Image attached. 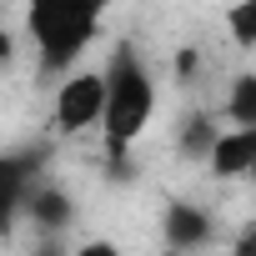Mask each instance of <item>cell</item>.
<instances>
[{"mask_svg": "<svg viewBox=\"0 0 256 256\" xmlns=\"http://www.w3.org/2000/svg\"><path fill=\"white\" fill-rule=\"evenodd\" d=\"M156 116V80L146 70V60L131 50V46H116L110 66H106V156L120 166L126 151L141 141V131Z\"/></svg>", "mask_w": 256, "mask_h": 256, "instance_id": "6da1fadb", "label": "cell"}, {"mask_svg": "<svg viewBox=\"0 0 256 256\" xmlns=\"http://www.w3.org/2000/svg\"><path fill=\"white\" fill-rule=\"evenodd\" d=\"M100 10L106 0H26V26L40 46V66L66 70L70 60H80V50L96 40Z\"/></svg>", "mask_w": 256, "mask_h": 256, "instance_id": "7a4b0ae2", "label": "cell"}, {"mask_svg": "<svg viewBox=\"0 0 256 256\" xmlns=\"http://www.w3.org/2000/svg\"><path fill=\"white\" fill-rule=\"evenodd\" d=\"M106 116V76L100 70H76L60 80L56 90V131L60 136H76V131H90Z\"/></svg>", "mask_w": 256, "mask_h": 256, "instance_id": "3957f363", "label": "cell"}, {"mask_svg": "<svg viewBox=\"0 0 256 256\" xmlns=\"http://www.w3.org/2000/svg\"><path fill=\"white\" fill-rule=\"evenodd\" d=\"M206 166L221 181L251 176V166H256V126H231V131H221L216 146H211V156H206Z\"/></svg>", "mask_w": 256, "mask_h": 256, "instance_id": "277c9868", "label": "cell"}, {"mask_svg": "<svg viewBox=\"0 0 256 256\" xmlns=\"http://www.w3.org/2000/svg\"><path fill=\"white\" fill-rule=\"evenodd\" d=\"M30 186H36V156H0V236H10Z\"/></svg>", "mask_w": 256, "mask_h": 256, "instance_id": "5b68a950", "label": "cell"}, {"mask_svg": "<svg viewBox=\"0 0 256 256\" xmlns=\"http://www.w3.org/2000/svg\"><path fill=\"white\" fill-rule=\"evenodd\" d=\"M161 236L176 251H196V246L211 241V211L196 206V201H171L166 216H161Z\"/></svg>", "mask_w": 256, "mask_h": 256, "instance_id": "8992f818", "label": "cell"}, {"mask_svg": "<svg viewBox=\"0 0 256 256\" xmlns=\"http://www.w3.org/2000/svg\"><path fill=\"white\" fill-rule=\"evenodd\" d=\"M26 216H30V226H40V231H66L70 216H76V201H70L60 186L36 181L30 196H26Z\"/></svg>", "mask_w": 256, "mask_h": 256, "instance_id": "52a82bcc", "label": "cell"}, {"mask_svg": "<svg viewBox=\"0 0 256 256\" xmlns=\"http://www.w3.org/2000/svg\"><path fill=\"white\" fill-rule=\"evenodd\" d=\"M216 136H221L216 116H206V110H191V116L181 120V131H176V151H181L186 161H201V166H206V156H211Z\"/></svg>", "mask_w": 256, "mask_h": 256, "instance_id": "ba28073f", "label": "cell"}, {"mask_svg": "<svg viewBox=\"0 0 256 256\" xmlns=\"http://www.w3.org/2000/svg\"><path fill=\"white\" fill-rule=\"evenodd\" d=\"M226 120L231 126H256V76L251 70H241L226 86Z\"/></svg>", "mask_w": 256, "mask_h": 256, "instance_id": "9c48e42d", "label": "cell"}, {"mask_svg": "<svg viewBox=\"0 0 256 256\" xmlns=\"http://www.w3.org/2000/svg\"><path fill=\"white\" fill-rule=\"evenodd\" d=\"M226 30L241 50H256V0H231L226 6Z\"/></svg>", "mask_w": 256, "mask_h": 256, "instance_id": "30bf717a", "label": "cell"}, {"mask_svg": "<svg viewBox=\"0 0 256 256\" xmlns=\"http://www.w3.org/2000/svg\"><path fill=\"white\" fill-rule=\"evenodd\" d=\"M196 66H201V60H196V50H176V80H191V76H196Z\"/></svg>", "mask_w": 256, "mask_h": 256, "instance_id": "8fae6325", "label": "cell"}, {"mask_svg": "<svg viewBox=\"0 0 256 256\" xmlns=\"http://www.w3.org/2000/svg\"><path fill=\"white\" fill-rule=\"evenodd\" d=\"M6 56H10V40H6V36H0V60H6Z\"/></svg>", "mask_w": 256, "mask_h": 256, "instance_id": "7c38bea8", "label": "cell"}, {"mask_svg": "<svg viewBox=\"0 0 256 256\" xmlns=\"http://www.w3.org/2000/svg\"><path fill=\"white\" fill-rule=\"evenodd\" d=\"M251 181H256V166H251Z\"/></svg>", "mask_w": 256, "mask_h": 256, "instance_id": "4fadbf2b", "label": "cell"}]
</instances>
